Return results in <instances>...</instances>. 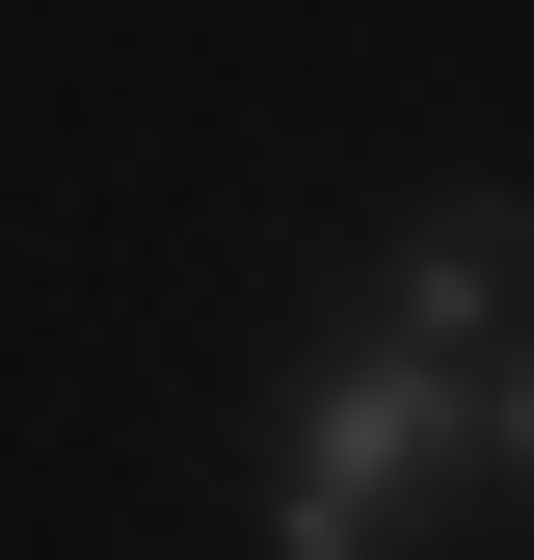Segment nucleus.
<instances>
[{"label":"nucleus","instance_id":"nucleus-1","mask_svg":"<svg viewBox=\"0 0 534 560\" xmlns=\"http://www.w3.org/2000/svg\"><path fill=\"white\" fill-rule=\"evenodd\" d=\"M454 480H481V400H454L428 347H374V320H348V347L294 374V428H267V534H294V560H400Z\"/></svg>","mask_w":534,"mask_h":560},{"label":"nucleus","instance_id":"nucleus-2","mask_svg":"<svg viewBox=\"0 0 534 560\" xmlns=\"http://www.w3.org/2000/svg\"><path fill=\"white\" fill-rule=\"evenodd\" d=\"M508 320H534V214H508V187H428V214H400V320H374V347L481 374Z\"/></svg>","mask_w":534,"mask_h":560},{"label":"nucleus","instance_id":"nucleus-3","mask_svg":"<svg viewBox=\"0 0 534 560\" xmlns=\"http://www.w3.org/2000/svg\"><path fill=\"white\" fill-rule=\"evenodd\" d=\"M454 400H481V480L534 508V320H508V347H481V374H454Z\"/></svg>","mask_w":534,"mask_h":560}]
</instances>
